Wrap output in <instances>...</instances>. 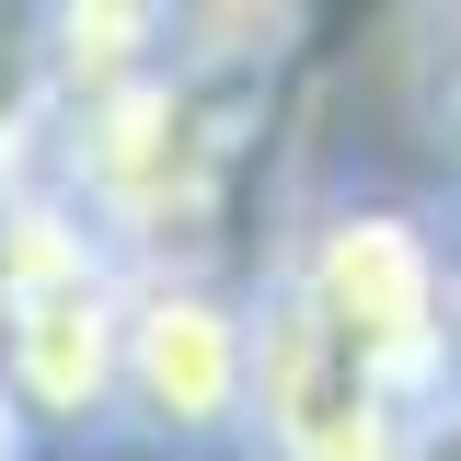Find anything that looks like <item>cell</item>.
I'll use <instances>...</instances> for the list:
<instances>
[{
    "instance_id": "4",
    "label": "cell",
    "mask_w": 461,
    "mask_h": 461,
    "mask_svg": "<svg viewBox=\"0 0 461 461\" xmlns=\"http://www.w3.org/2000/svg\"><path fill=\"white\" fill-rule=\"evenodd\" d=\"M393 461H461V381H450L438 403H427V415H415V438H403Z\"/></svg>"
},
{
    "instance_id": "3",
    "label": "cell",
    "mask_w": 461,
    "mask_h": 461,
    "mask_svg": "<svg viewBox=\"0 0 461 461\" xmlns=\"http://www.w3.org/2000/svg\"><path fill=\"white\" fill-rule=\"evenodd\" d=\"M403 115H415L427 162L461 185V0H415L403 12Z\"/></svg>"
},
{
    "instance_id": "6",
    "label": "cell",
    "mask_w": 461,
    "mask_h": 461,
    "mask_svg": "<svg viewBox=\"0 0 461 461\" xmlns=\"http://www.w3.org/2000/svg\"><path fill=\"white\" fill-rule=\"evenodd\" d=\"M450 357H461V230H450Z\"/></svg>"
},
{
    "instance_id": "1",
    "label": "cell",
    "mask_w": 461,
    "mask_h": 461,
    "mask_svg": "<svg viewBox=\"0 0 461 461\" xmlns=\"http://www.w3.org/2000/svg\"><path fill=\"white\" fill-rule=\"evenodd\" d=\"M427 403L438 393L381 335H357L288 254L242 288V438H254V461H393Z\"/></svg>"
},
{
    "instance_id": "2",
    "label": "cell",
    "mask_w": 461,
    "mask_h": 461,
    "mask_svg": "<svg viewBox=\"0 0 461 461\" xmlns=\"http://www.w3.org/2000/svg\"><path fill=\"white\" fill-rule=\"evenodd\" d=\"M115 415L139 438H162V450H220V438H242V288L220 266H185V254L127 266Z\"/></svg>"
},
{
    "instance_id": "5",
    "label": "cell",
    "mask_w": 461,
    "mask_h": 461,
    "mask_svg": "<svg viewBox=\"0 0 461 461\" xmlns=\"http://www.w3.org/2000/svg\"><path fill=\"white\" fill-rule=\"evenodd\" d=\"M23 438H35V427H23V403L0 393V461H23Z\"/></svg>"
}]
</instances>
